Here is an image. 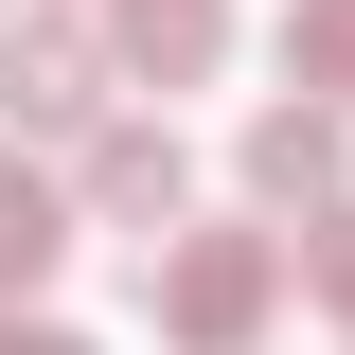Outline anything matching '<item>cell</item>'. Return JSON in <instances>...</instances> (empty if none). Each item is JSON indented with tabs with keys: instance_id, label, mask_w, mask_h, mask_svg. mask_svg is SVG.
I'll return each mask as SVG.
<instances>
[{
	"instance_id": "8",
	"label": "cell",
	"mask_w": 355,
	"mask_h": 355,
	"mask_svg": "<svg viewBox=\"0 0 355 355\" xmlns=\"http://www.w3.org/2000/svg\"><path fill=\"white\" fill-rule=\"evenodd\" d=\"M302 284H320V302L355 320V214H320V231H302Z\"/></svg>"
},
{
	"instance_id": "9",
	"label": "cell",
	"mask_w": 355,
	"mask_h": 355,
	"mask_svg": "<svg viewBox=\"0 0 355 355\" xmlns=\"http://www.w3.org/2000/svg\"><path fill=\"white\" fill-rule=\"evenodd\" d=\"M0 355H89V338H71V320H0Z\"/></svg>"
},
{
	"instance_id": "1",
	"label": "cell",
	"mask_w": 355,
	"mask_h": 355,
	"mask_svg": "<svg viewBox=\"0 0 355 355\" xmlns=\"http://www.w3.org/2000/svg\"><path fill=\"white\" fill-rule=\"evenodd\" d=\"M284 284H302V249H284V231H178V249L142 266V302H160L178 355H266Z\"/></svg>"
},
{
	"instance_id": "2",
	"label": "cell",
	"mask_w": 355,
	"mask_h": 355,
	"mask_svg": "<svg viewBox=\"0 0 355 355\" xmlns=\"http://www.w3.org/2000/svg\"><path fill=\"white\" fill-rule=\"evenodd\" d=\"M107 18H0V125L18 142H107Z\"/></svg>"
},
{
	"instance_id": "7",
	"label": "cell",
	"mask_w": 355,
	"mask_h": 355,
	"mask_svg": "<svg viewBox=\"0 0 355 355\" xmlns=\"http://www.w3.org/2000/svg\"><path fill=\"white\" fill-rule=\"evenodd\" d=\"M284 89L302 107H355V0H284Z\"/></svg>"
},
{
	"instance_id": "5",
	"label": "cell",
	"mask_w": 355,
	"mask_h": 355,
	"mask_svg": "<svg viewBox=\"0 0 355 355\" xmlns=\"http://www.w3.org/2000/svg\"><path fill=\"white\" fill-rule=\"evenodd\" d=\"M89 18H107V53L160 71V89H214L231 71V0H89Z\"/></svg>"
},
{
	"instance_id": "3",
	"label": "cell",
	"mask_w": 355,
	"mask_h": 355,
	"mask_svg": "<svg viewBox=\"0 0 355 355\" xmlns=\"http://www.w3.org/2000/svg\"><path fill=\"white\" fill-rule=\"evenodd\" d=\"M71 196L107 231H142V266H160L178 214H196V142H178V125H107V142H71Z\"/></svg>"
},
{
	"instance_id": "6",
	"label": "cell",
	"mask_w": 355,
	"mask_h": 355,
	"mask_svg": "<svg viewBox=\"0 0 355 355\" xmlns=\"http://www.w3.org/2000/svg\"><path fill=\"white\" fill-rule=\"evenodd\" d=\"M53 266H71V178L0 142V302H36Z\"/></svg>"
},
{
	"instance_id": "4",
	"label": "cell",
	"mask_w": 355,
	"mask_h": 355,
	"mask_svg": "<svg viewBox=\"0 0 355 355\" xmlns=\"http://www.w3.org/2000/svg\"><path fill=\"white\" fill-rule=\"evenodd\" d=\"M231 160H249L266 214H355V196H338V107H302V89H284V107H249V142H231Z\"/></svg>"
}]
</instances>
